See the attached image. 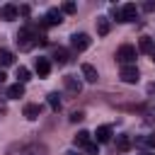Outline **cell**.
Returning <instances> with one entry per match:
<instances>
[{
	"mask_svg": "<svg viewBox=\"0 0 155 155\" xmlns=\"http://www.w3.org/2000/svg\"><path fill=\"white\" fill-rule=\"evenodd\" d=\"M119 78H121L124 82L133 85V82H138L140 73H138V68H136V65H121V70H119Z\"/></svg>",
	"mask_w": 155,
	"mask_h": 155,
	"instance_id": "3957f363",
	"label": "cell"
},
{
	"mask_svg": "<svg viewBox=\"0 0 155 155\" xmlns=\"http://www.w3.org/2000/svg\"><path fill=\"white\" fill-rule=\"evenodd\" d=\"M17 15H19V10H17L15 5H2V7H0V17H2L5 22H12V19H17Z\"/></svg>",
	"mask_w": 155,
	"mask_h": 155,
	"instance_id": "ba28073f",
	"label": "cell"
},
{
	"mask_svg": "<svg viewBox=\"0 0 155 155\" xmlns=\"http://www.w3.org/2000/svg\"><path fill=\"white\" fill-rule=\"evenodd\" d=\"M90 44H92V39H90V34H85V31H75L73 36H70V46H73V51H85V48H90Z\"/></svg>",
	"mask_w": 155,
	"mask_h": 155,
	"instance_id": "7a4b0ae2",
	"label": "cell"
},
{
	"mask_svg": "<svg viewBox=\"0 0 155 155\" xmlns=\"http://www.w3.org/2000/svg\"><path fill=\"white\" fill-rule=\"evenodd\" d=\"M138 51H143V53H150V56H153V51H155V41H153L150 36H140V41H138Z\"/></svg>",
	"mask_w": 155,
	"mask_h": 155,
	"instance_id": "7c38bea8",
	"label": "cell"
},
{
	"mask_svg": "<svg viewBox=\"0 0 155 155\" xmlns=\"http://www.w3.org/2000/svg\"><path fill=\"white\" fill-rule=\"evenodd\" d=\"M5 78H7V75H5V73H2V70H0V85H2V82H5Z\"/></svg>",
	"mask_w": 155,
	"mask_h": 155,
	"instance_id": "f1b7e54d",
	"label": "cell"
},
{
	"mask_svg": "<svg viewBox=\"0 0 155 155\" xmlns=\"http://www.w3.org/2000/svg\"><path fill=\"white\" fill-rule=\"evenodd\" d=\"M46 102H48V107H51L53 111H58V109H61V97H58V92H51V94L46 97Z\"/></svg>",
	"mask_w": 155,
	"mask_h": 155,
	"instance_id": "44dd1931",
	"label": "cell"
},
{
	"mask_svg": "<svg viewBox=\"0 0 155 155\" xmlns=\"http://www.w3.org/2000/svg\"><path fill=\"white\" fill-rule=\"evenodd\" d=\"M34 70H36V75H39V78H46V75L51 73V63H48V58H36Z\"/></svg>",
	"mask_w": 155,
	"mask_h": 155,
	"instance_id": "9c48e42d",
	"label": "cell"
},
{
	"mask_svg": "<svg viewBox=\"0 0 155 155\" xmlns=\"http://www.w3.org/2000/svg\"><path fill=\"white\" fill-rule=\"evenodd\" d=\"M111 15H114V19H116V22H121V7H114V10H111Z\"/></svg>",
	"mask_w": 155,
	"mask_h": 155,
	"instance_id": "484cf974",
	"label": "cell"
},
{
	"mask_svg": "<svg viewBox=\"0 0 155 155\" xmlns=\"http://www.w3.org/2000/svg\"><path fill=\"white\" fill-rule=\"evenodd\" d=\"M29 80H31V73H29V68L19 65V68H17V82H22V85H24V82H29Z\"/></svg>",
	"mask_w": 155,
	"mask_h": 155,
	"instance_id": "d6986e66",
	"label": "cell"
},
{
	"mask_svg": "<svg viewBox=\"0 0 155 155\" xmlns=\"http://www.w3.org/2000/svg\"><path fill=\"white\" fill-rule=\"evenodd\" d=\"M143 155H155V153H148V150H145V153H143Z\"/></svg>",
	"mask_w": 155,
	"mask_h": 155,
	"instance_id": "4dcf8cb0",
	"label": "cell"
},
{
	"mask_svg": "<svg viewBox=\"0 0 155 155\" xmlns=\"http://www.w3.org/2000/svg\"><path fill=\"white\" fill-rule=\"evenodd\" d=\"M143 10H145V12H155V2H145Z\"/></svg>",
	"mask_w": 155,
	"mask_h": 155,
	"instance_id": "83f0119b",
	"label": "cell"
},
{
	"mask_svg": "<svg viewBox=\"0 0 155 155\" xmlns=\"http://www.w3.org/2000/svg\"><path fill=\"white\" fill-rule=\"evenodd\" d=\"M82 119H85L82 111H73V114H70V121H73V124H78V121H82Z\"/></svg>",
	"mask_w": 155,
	"mask_h": 155,
	"instance_id": "cb8c5ba5",
	"label": "cell"
},
{
	"mask_svg": "<svg viewBox=\"0 0 155 155\" xmlns=\"http://www.w3.org/2000/svg\"><path fill=\"white\" fill-rule=\"evenodd\" d=\"M97 145H99V143H90V145H87L85 150H87L90 155H97V153H99V148H97Z\"/></svg>",
	"mask_w": 155,
	"mask_h": 155,
	"instance_id": "d4e9b609",
	"label": "cell"
},
{
	"mask_svg": "<svg viewBox=\"0 0 155 155\" xmlns=\"http://www.w3.org/2000/svg\"><path fill=\"white\" fill-rule=\"evenodd\" d=\"M78 7H75V2H63V7H61V12L63 15H73Z\"/></svg>",
	"mask_w": 155,
	"mask_h": 155,
	"instance_id": "603a6c76",
	"label": "cell"
},
{
	"mask_svg": "<svg viewBox=\"0 0 155 155\" xmlns=\"http://www.w3.org/2000/svg\"><path fill=\"white\" fill-rule=\"evenodd\" d=\"M15 63V53L7 51V48H0V68H7Z\"/></svg>",
	"mask_w": 155,
	"mask_h": 155,
	"instance_id": "2e32d148",
	"label": "cell"
},
{
	"mask_svg": "<svg viewBox=\"0 0 155 155\" xmlns=\"http://www.w3.org/2000/svg\"><path fill=\"white\" fill-rule=\"evenodd\" d=\"M136 145L148 148V153H153V150H155V136H140V138L136 140Z\"/></svg>",
	"mask_w": 155,
	"mask_h": 155,
	"instance_id": "e0dca14e",
	"label": "cell"
},
{
	"mask_svg": "<svg viewBox=\"0 0 155 155\" xmlns=\"http://www.w3.org/2000/svg\"><path fill=\"white\" fill-rule=\"evenodd\" d=\"M24 116H27L29 121L39 119V116H41V104H24Z\"/></svg>",
	"mask_w": 155,
	"mask_h": 155,
	"instance_id": "4fadbf2b",
	"label": "cell"
},
{
	"mask_svg": "<svg viewBox=\"0 0 155 155\" xmlns=\"http://www.w3.org/2000/svg\"><path fill=\"white\" fill-rule=\"evenodd\" d=\"M136 15H138V7L133 2H126L121 7V22H136Z\"/></svg>",
	"mask_w": 155,
	"mask_h": 155,
	"instance_id": "8992f818",
	"label": "cell"
},
{
	"mask_svg": "<svg viewBox=\"0 0 155 155\" xmlns=\"http://www.w3.org/2000/svg\"><path fill=\"white\" fill-rule=\"evenodd\" d=\"M24 155H46V148L44 145H29V148H24Z\"/></svg>",
	"mask_w": 155,
	"mask_h": 155,
	"instance_id": "7402d4cb",
	"label": "cell"
},
{
	"mask_svg": "<svg viewBox=\"0 0 155 155\" xmlns=\"http://www.w3.org/2000/svg\"><path fill=\"white\" fill-rule=\"evenodd\" d=\"M61 22H63V12L56 10V7H51V10L46 12V17H44V24H46V27H56V24H61Z\"/></svg>",
	"mask_w": 155,
	"mask_h": 155,
	"instance_id": "5b68a950",
	"label": "cell"
},
{
	"mask_svg": "<svg viewBox=\"0 0 155 155\" xmlns=\"http://www.w3.org/2000/svg\"><path fill=\"white\" fill-rule=\"evenodd\" d=\"M109 31H111V19L109 17H97V34L107 36Z\"/></svg>",
	"mask_w": 155,
	"mask_h": 155,
	"instance_id": "30bf717a",
	"label": "cell"
},
{
	"mask_svg": "<svg viewBox=\"0 0 155 155\" xmlns=\"http://www.w3.org/2000/svg\"><path fill=\"white\" fill-rule=\"evenodd\" d=\"M63 85H65V92L73 94V97H78V94L82 92V82H80V78H75V75H65V78H63Z\"/></svg>",
	"mask_w": 155,
	"mask_h": 155,
	"instance_id": "277c9868",
	"label": "cell"
},
{
	"mask_svg": "<svg viewBox=\"0 0 155 155\" xmlns=\"http://www.w3.org/2000/svg\"><path fill=\"white\" fill-rule=\"evenodd\" d=\"M7 97H10V99H19V97H24V85H22V82L10 85V87H7Z\"/></svg>",
	"mask_w": 155,
	"mask_h": 155,
	"instance_id": "5bb4252c",
	"label": "cell"
},
{
	"mask_svg": "<svg viewBox=\"0 0 155 155\" xmlns=\"http://www.w3.org/2000/svg\"><path fill=\"white\" fill-rule=\"evenodd\" d=\"M128 148H131V138H128V136H116V150L126 153Z\"/></svg>",
	"mask_w": 155,
	"mask_h": 155,
	"instance_id": "ffe728a7",
	"label": "cell"
},
{
	"mask_svg": "<svg viewBox=\"0 0 155 155\" xmlns=\"http://www.w3.org/2000/svg\"><path fill=\"white\" fill-rule=\"evenodd\" d=\"M29 12H31V7H29V5H22V7H19V15H24V17H27Z\"/></svg>",
	"mask_w": 155,
	"mask_h": 155,
	"instance_id": "4316f807",
	"label": "cell"
},
{
	"mask_svg": "<svg viewBox=\"0 0 155 155\" xmlns=\"http://www.w3.org/2000/svg\"><path fill=\"white\" fill-rule=\"evenodd\" d=\"M80 73H82V78H85L87 82H97V80H99V73H97V68H94L92 63H82Z\"/></svg>",
	"mask_w": 155,
	"mask_h": 155,
	"instance_id": "52a82bcc",
	"label": "cell"
},
{
	"mask_svg": "<svg viewBox=\"0 0 155 155\" xmlns=\"http://www.w3.org/2000/svg\"><path fill=\"white\" fill-rule=\"evenodd\" d=\"M136 56H138V51H136V46H131V44L119 46V48H116V53H114V58H116L121 65H133Z\"/></svg>",
	"mask_w": 155,
	"mask_h": 155,
	"instance_id": "6da1fadb",
	"label": "cell"
},
{
	"mask_svg": "<svg viewBox=\"0 0 155 155\" xmlns=\"http://www.w3.org/2000/svg\"><path fill=\"white\" fill-rule=\"evenodd\" d=\"M53 61H56L58 65H65V63H70V53H68L65 48H56V51H53Z\"/></svg>",
	"mask_w": 155,
	"mask_h": 155,
	"instance_id": "9a60e30c",
	"label": "cell"
},
{
	"mask_svg": "<svg viewBox=\"0 0 155 155\" xmlns=\"http://www.w3.org/2000/svg\"><path fill=\"white\" fill-rule=\"evenodd\" d=\"M65 155H80V153H78V150H68Z\"/></svg>",
	"mask_w": 155,
	"mask_h": 155,
	"instance_id": "f546056e",
	"label": "cell"
},
{
	"mask_svg": "<svg viewBox=\"0 0 155 155\" xmlns=\"http://www.w3.org/2000/svg\"><path fill=\"white\" fill-rule=\"evenodd\" d=\"M92 140H90V133L87 131H78V136H75V145H80V148H87Z\"/></svg>",
	"mask_w": 155,
	"mask_h": 155,
	"instance_id": "ac0fdd59",
	"label": "cell"
},
{
	"mask_svg": "<svg viewBox=\"0 0 155 155\" xmlns=\"http://www.w3.org/2000/svg\"><path fill=\"white\" fill-rule=\"evenodd\" d=\"M153 61H155V51H153Z\"/></svg>",
	"mask_w": 155,
	"mask_h": 155,
	"instance_id": "1f68e13d",
	"label": "cell"
},
{
	"mask_svg": "<svg viewBox=\"0 0 155 155\" xmlns=\"http://www.w3.org/2000/svg\"><path fill=\"white\" fill-rule=\"evenodd\" d=\"M94 138H97V143H109L111 140V126H99L94 131Z\"/></svg>",
	"mask_w": 155,
	"mask_h": 155,
	"instance_id": "8fae6325",
	"label": "cell"
}]
</instances>
